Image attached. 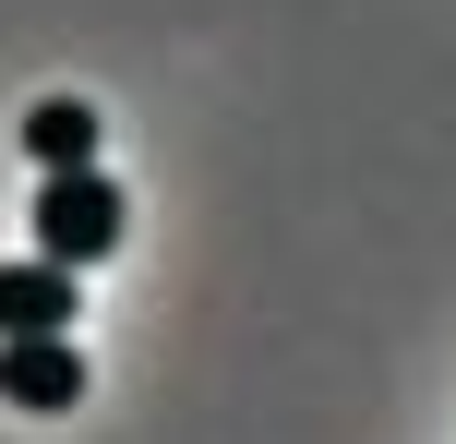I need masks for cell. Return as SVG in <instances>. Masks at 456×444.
Here are the masks:
<instances>
[{
  "label": "cell",
  "instance_id": "2",
  "mask_svg": "<svg viewBox=\"0 0 456 444\" xmlns=\"http://www.w3.org/2000/svg\"><path fill=\"white\" fill-rule=\"evenodd\" d=\"M0 397L37 408V421H61V408L85 397V360H72V336H0Z\"/></svg>",
  "mask_w": 456,
  "mask_h": 444
},
{
  "label": "cell",
  "instance_id": "4",
  "mask_svg": "<svg viewBox=\"0 0 456 444\" xmlns=\"http://www.w3.org/2000/svg\"><path fill=\"white\" fill-rule=\"evenodd\" d=\"M24 157L37 168H96V109L85 96H37L24 109Z\"/></svg>",
  "mask_w": 456,
  "mask_h": 444
},
{
  "label": "cell",
  "instance_id": "1",
  "mask_svg": "<svg viewBox=\"0 0 456 444\" xmlns=\"http://www.w3.org/2000/svg\"><path fill=\"white\" fill-rule=\"evenodd\" d=\"M133 205H120L109 168H37V253L48 264H109Z\"/></svg>",
  "mask_w": 456,
  "mask_h": 444
},
{
  "label": "cell",
  "instance_id": "3",
  "mask_svg": "<svg viewBox=\"0 0 456 444\" xmlns=\"http://www.w3.org/2000/svg\"><path fill=\"white\" fill-rule=\"evenodd\" d=\"M72 264H48V253H24V264H0V336H72Z\"/></svg>",
  "mask_w": 456,
  "mask_h": 444
}]
</instances>
